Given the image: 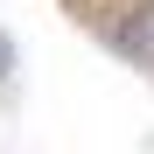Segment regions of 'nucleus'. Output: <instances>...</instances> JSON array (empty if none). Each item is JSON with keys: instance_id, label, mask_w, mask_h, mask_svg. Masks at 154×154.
I'll return each instance as SVG.
<instances>
[{"instance_id": "obj_1", "label": "nucleus", "mask_w": 154, "mask_h": 154, "mask_svg": "<svg viewBox=\"0 0 154 154\" xmlns=\"http://www.w3.org/2000/svg\"><path fill=\"white\" fill-rule=\"evenodd\" d=\"M7 63H14V49H7V35H0V77H7Z\"/></svg>"}]
</instances>
